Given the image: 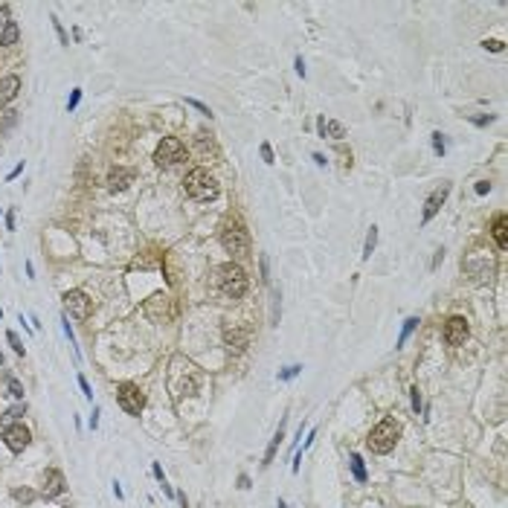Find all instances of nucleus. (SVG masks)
I'll list each match as a JSON object with an SVG mask.
<instances>
[{"label": "nucleus", "instance_id": "nucleus-39", "mask_svg": "<svg viewBox=\"0 0 508 508\" xmlns=\"http://www.w3.org/2000/svg\"><path fill=\"white\" fill-rule=\"evenodd\" d=\"M238 488H250V479H247V476H238Z\"/></svg>", "mask_w": 508, "mask_h": 508}, {"label": "nucleus", "instance_id": "nucleus-21", "mask_svg": "<svg viewBox=\"0 0 508 508\" xmlns=\"http://www.w3.org/2000/svg\"><path fill=\"white\" fill-rule=\"evenodd\" d=\"M302 372V366H288L285 372H279V381H290V378H296Z\"/></svg>", "mask_w": 508, "mask_h": 508}, {"label": "nucleus", "instance_id": "nucleus-17", "mask_svg": "<svg viewBox=\"0 0 508 508\" xmlns=\"http://www.w3.org/2000/svg\"><path fill=\"white\" fill-rule=\"evenodd\" d=\"M285 439V421L279 424V430H276V436H273V441H270V447H267V453H265V465H270L273 462V453H276V447H279V441Z\"/></svg>", "mask_w": 508, "mask_h": 508}, {"label": "nucleus", "instance_id": "nucleus-26", "mask_svg": "<svg viewBox=\"0 0 508 508\" xmlns=\"http://www.w3.org/2000/svg\"><path fill=\"white\" fill-rule=\"evenodd\" d=\"M79 386H81V392L87 395V398H93V389H90V383H87V378H84V375H79Z\"/></svg>", "mask_w": 508, "mask_h": 508}, {"label": "nucleus", "instance_id": "nucleus-16", "mask_svg": "<svg viewBox=\"0 0 508 508\" xmlns=\"http://www.w3.org/2000/svg\"><path fill=\"white\" fill-rule=\"evenodd\" d=\"M18 35H21L18 23H15V21H6V23H3V29H0V46H12L15 41H18Z\"/></svg>", "mask_w": 508, "mask_h": 508}, {"label": "nucleus", "instance_id": "nucleus-42", "mask_svg": "<svg viewBox=\"0 0 508 508\" xmlns=\"http://www.w3.org/2000/svg\"><path fill=\"white\" fill-rule=\"evenodd\" d=\"M64 508H70V505H64Z\"/></svg>", "mask_w": 508, "mask_h": 508}, {"label": "nucleus", "instance_id": "nucleus-20", "mask_svg": "<svg viewBox=\"0 0 508 508\" xmlns=\"http://www.w3.org/2000/svg\"><path fill=\"white\" fill-rule=\"evenodd\" d=\"M416 325H418V317H410V320H407V323H404V331H401V337H398V346H404L407 337L413 334V328H416Z\"/></svg>", "mask_w": 508, "mask_h": 508}, {"label": "nucleus", "instance_id": "nucleus-2", "mask_svg": "<svg viewBox=\"0 0 508 508\" xmlns=\"http://www.w3.org/2000/svg\"><path fill=\"white\" fill-rule=\"evenodd\" d=\"M398 436H401V424L395 418H383L381 424L369 433L366 444H369L372 453H389L398 444Z\"/></svg>", "mask_w": 508, "mask_h": 508}, {"label": "nucleus", "instance_id": "nucleus-13", "mask_svg": "<svg viewBox=\"0 0 508 508\" xmlns=\"http://www.w3.org/2000/svg\"><path fill=\"white\" fill-rule=\"evenodd\" d=\"M18 90H21V79L18 76H6V79H0V111L6 108V105L18 96Z\"/></svg>", "mask_w": 508, "mask_h": 508}, {"label": "nucleus", "instance_id": "nucleus-9", "mask_svg": "<svg viewBox=\"0 0 508 508\" xmlns=\"http://www.w3.org/2000/svg\"><path fill=\"white\" fill-rule=\"evenodd\" d=\"M444 340H447L450 346H462L465 340H468V323H465V317H450V320L444 323Z\"/></svg>", "mask_w": 508, "mask_h": 508}, {"label": "nucleus", "instance_id": "nucleus-1", "mask_svg": "<svg viewBox=\"0 0 508 508\" xmlns=\"http://www.w3.org/2000/svg\"><path fill=\"white\" fill-rule=\"evenodd\" d=\"M247 285H250V279L244 273L241 265H221L218 267V288L224 296H230V299H241L244 293H247Z\"/></svg>", "mask_w": 508, "mask_h": 508}, {"label": "nucleus", "instance_id": "nucleus-3", "mask_svg": "<svg viewBox=\"0 0 508 508\" xmlns=\"http://www.w3.org/2000/svg\"><path fill=\"white\" fill-rule=\"evenodd\" d=\"M186 192L195 200H212V197H218V180L207 169H192L186 174Z\"/></svg>", "mask_w": 508, "mask_h": 508}, {"label": "nucleus", "instance_id": "nucleus-19", "mask_svg": "<svg viewBox=\"0 0 508 508\" xmlns=\"http://www.w3.org/2000/svg\"><path fill=\"white\" fill-rule=\"evenodd\" d=\"M375 244H378V227H372V230L366 232V244H363V259H369V256L375 253Z\"/></svg>", "mask_w": 508, "mask_h": 508}, {"label": "nucleus", "instance_id": "nucleus-40", "mask_svg": "<svg viewBox=\"0 0 508 508\" xmlns=\"http://www.w3.org/2000/svg\"><path fill=\"white\" fill-rule=\"evenodd\" d=\"M262 279H267V259L262 256Z\"/></svg>", "mask_w": 508, "mask_h": 508}, {"label": "nucleus", "instance_id": "nucleus-30", "mask_svg": "<svg viewBox=\"0 0 508 508\" xmlns=\"http://www.w3.org/2000/svg\"><path fill=\"white\" fill-rule=\"evenodd\" d=\"M15 499H23V502H29V499H32V491H26V488L21 491V488H18V491H15Z\"/></svg>", "mask_w": 508, "mask_h": 508}, {"label": "nucleus", "instance_id": "nucleus-11", "mask_svg": "<svg viewBox=\"0 0 508 508\" xmlns=\"http://www.w3.org/2000/svg\"><path fill=\"white\" fill-rule=\"evenodd\" d=\"M41 491H44V497H46V499L58 497V494L64 491V474H61V471H56V468H53V471H46V476H44V488H41Z\"/></svg>", "mask_w": 508, "mask_h": 508}, {"label": "nucleus", "instance_id": "nucleus-28", "mask_svg": "<svg viewBox=\"0 0 508 508\" xmlns=\"http://www.w3.org/2000/svg\"><path fill=\"white\" fill-rule=\"evenodd\" d=\"M474 189H476V195H488V192H491V183H488V180H479Z\"/></svg>", "mask_w": 508, "mask_h": 508}, {"label": "nucleus", "instance_id": "nucleus-22", "mask_svg": "<svg viewBox=\"0 0 508 508\" xmlns=\"http://www.w3.org/2000/svg\"><path fill=\"white\" fill-rule=\"evenodd\" d=\"M433 151H436V154H439V157H441V154H444V137H441L439 131H436V134H433Z\"/></svg>", "mask_w": 508, "mask_h": 508}, {"label": "nucleus", "instance_id": "nucleus-23", "mask_svg": "<svg viewBox=\"0 0 508 508\" xmlns=\"http://www.w3.org/2000/svg\"><path fill=\"white\" fill-rule=\"evenodd\" d=\"M482 46H485V49H491V53H502V41H497V38H491V41H482Z\"/></svg>", "mask_w": 508, "mask_h": 508}, {"label": "nucleus", "instance_id": "nucleus-18", "mask_svg": "<svg viewBox=\"0 0 508 508\" xmlns=\"http://www.w3.org/2000/svg\"><path fill=\"white\" fill-rule=\"evenodd\" d=\"M351 474H354L358 482H366V468H363V459L358 453H351Z\"/></svg>", "mask_w": 508, "mask_h": 508}, {"label": "nucleus", "instance_id": "nucleus-14", "mask_svg": "<svg viewBox=\"0 0 508 508\" xmlns=\"http://www.w3.org/2000/svg\"><path fill=\"white\" fill-rule=\"evenodd\" d=\"M317 128H320V137H331V139H343V137H346V128L340 125V122H325V119H320Z\"/></svg>", "mask_w": 508, "mask_h": 508}, {"label": "nucleus", "instance_id": "nucleus-24", "mask_svg": "<svg viewBox=\"0 0 508 508\" xmlns=\"http://www.w3.org/2000/svg\"><path fill=\"white\" fill-rule=\"evenodd\" d=\"M262 160H265V163H267V166H270V163H273V148H270V145H267V142H262Z\"/></svg>", "mask_w": 508, "mask_h": 508}, {"label": "nucleus", "instance_id": "nucleus-36", "mask_svg": "<svg viewBox=\"0 0 508 508\" xmlns=\"http://www.w3.org/2000/svg\"><path fill=\"white\" fill-rule=\"evenodd\" d=\"M296 73L305 79V61H302V58H296Z\"/></svg>", "mask_w": 508, "mask_h": 508}, {"label": "nucleus", "instance_id": "nucleus-25", "mask_svg": "<svg viewBox=\"0 0 508 508\" xmlns=\"http://www.w3.org/2000/svg\"><path fill=\"white\" fill-rule=\"evenodd\" d=\"M9 392L15 395V398H23V386H21V383H18V381H15V378H12V381H9Z\"/></svg>", "mask_w": 508, "mask_h": 508}, {"label": "nucleus", "instance_id": "nucleus-27", "mask_svg": "<svg viewBox=\"0 0 508 508\" xmlns=\"http://www.w3.org/2000/svg\"><path fill=\"white\" fill-rule=\"evenodd\" d=\"M6 337H9V343L15 346V351H18V354H23V346H21V340H18V334H15V331H9Z\"/></svg>", "mask_w": 508, "mask_h": 508}, {"label": "nucleus", "instance_id": "nucleus-8", "mask_svg": "<svg viewBox=\"0 0 508 508\" xmlns=\"http://www.w3.org/2000/svg\"><path fill=\"white\" fill-rule=\"evenodd\" d=\"M64 308H67L76 320H87L90 299H87V293H81V290H67V293H64Z\"/></svg>", "mask_w": 508, "mask_h": 508}, {"label": "nucleus", "instance_id": "nucleus-12", "mask_svg": "<svg viewBox=\"0 0 508 508\" xmlns=\"http://www.w3.org/2000/svg\"><path fill=\"white\" fill-rule=\"evenodd\" d=\"M131 183H134V172L131 169H114V172L108 174V189L111 192H122Z\"/></svg>", "mask_w": 508, "mask_h": 508}, {"label": "nucleus", "instance_id": "nucleus-35", "mask_svg": "<svg viewBox=\"0 0 508 508\" xmlns=\"http://www.w3.org/2000/svg\"><path fill=\"white\" fill-rule=\"evenodd\" d=\"M21 172H23V163H18V166H15V169L9 172V180H15V177H18Z\"/></svg>", "mask_w": 508, "mask_h": 508}, {"label": "nucleus", "instance_id": "nucleus-5", "mask_svg": "<svg viewBox=\"0 0 508 508\" xmlns=\"http://www.w3.org/2000/svg\"><path fill=\"white\" fill-rule=\"evenodd\" d=\"M180 160H186V148L177 137H166L160 145H157V151H154V163H157L160 169H172V166H177Z\"/></svg>", "mask_w": 508, "mask_h": 508}, {"label": "nucleus", "instance_id": "nucleus-7", "mask_svg": "<svg viewBox=\"0 0 508 508\" xmlns=\"http://www.w3.org/2000/svg\"><path fill=\"white\" fill-rule=\"evenodd\" d=\"M29 430L23 427V424H9V427L3 430V444L9 447L12 453H21L23 447H29Z\"/></svg>", "mask_w": 508, "mask_h": 508}, {"label": "nucleus", "instance_id": "nucleus-6", "mask_svg": "<svg viewBox=\"0 0 508 508\" xmlns=\"http://www.w3.org/2000/svg\"><path fill=\"white\" fill-rule=\"evenodd\" d=\"M116 401H119V407L125 410L128 416H139L142 407H145V395L139 392V386H134V383H122L116 389Z\"/></svg>", "mask_w": 508, "mask_h": 508}, {"label": "nucleus", "instance_id": "nucleus-10", "mask_svg": "<svg viewBox=\"0 0 508 508\" xmlns=\"http://www.w3.org/2000/svg\"><path fill=\"white\" fill-rule=\"evenodd\" d=\"M447 195H450V183H441L439 189H436V192L427 197V204H424V221H430L433 215H436V212H439Z\"/></svg>", "mask_w": 508, "mask_h": 508}, {"label": "nucleus", "instance_id": "nucleus-4", "mask_svg": "<svg viewBox=\"0 0 508 508\" xmlns=\"http://www.w3.org/2000/svg\"><path fill=\"white\" fill-rule=\"evenodd\" d=\"M221 244H224V250L232 253L235 259H247V256H250V235H247V230L238 227V224H235V227H224Z\"/></svg>", "mask_w": 508, "mask_h": 508}, {"label": "nucleus", "instance_id": "nucleus-15", "mask_svg": "<svg viewBox=\"0 0 508 508\" xmlns=\"http://www.w3.org/2000/svg\"><path fill=\"white\" fill-rule=\"evenodd\" d=\"M494 241H497L502 250L508 247V218L505 215H497V218H494Z\"/></svg>", "mask_w": 508, "mask_h": 508}, {"label": "nucleus", "instance_id": "nucleus-32", "mask_svg": "<svg viewBox=\"0 0 508 508\" xmlns=\"http://www.w3.org/2000/svg\"><path fill=\"white\" fill-rule=\"evenodd\" d=\"M79 99H81V90H73V96H70V102H67V108L73 111L76 105H79Z\"/></svg>", "mask_w": 508, "mask_h": 508}, {"label": "nucleus", "instance_id": "nucleus-34", "mask_svg": "<svg viewBox=\"0 0 508 508\" xmlns=\"http://www.w3.org/2000/svg\"><path fill=\"white\" fill-rule=\"evenodd\" d=\"M151 471H154V476H157V479H160V482H166V479H163V468H160V465H157V462L151 465Z\"/></svg>", "mask_w": 508, "mask_h": 508}, {"label": "nucleus", "instance_id": "nucleus-37", "mask_svg": "<svg viewBox=\"0 0 508 508\" xmlns=\"http://www.w3.org/2000/svg\"><path fill=\"white\" fill-rule=\"evenodd\" d=\"M491 119H494V116H476L474 122H476V125H488V122H491Z\"/></svg>", "mask_w": 508, "mask_h": 508}, {"label": "nucleus", "instance_id": "nucleus-33", "mask_svg": "<svg viewBox=\"0 0 508 508\" xmlns=\"http://www.w3.org/2000/svg\"><path fill=\"white\" fill-rule=\"evenodd\" d=\"M413 410H416V413L421 410V395H418V386L413 389Z\"/></svg>", "mask_w": 508, "mask_h": 508}, {"label": "nucleus", "instance_id": "nucleus-41", "mask_svg": "<svg viewBox=\"0 0 508 508\" xmlns=\"http://www.w3.org/2000/svg\"><path fill=\"white\" fill-rule=\"evenodd\" d=\"M0 363H3V354H0Z\"/></svg>", "mask_w": 508, "mask_h": 508}, {"label": "nucleus", "instance_id": "nucleus-29", "mask_svg": "<svg viewBox=\"0 0 508 508\" xmlns=\"http://www.w3.org/2000/svg\"><path fill=\"white\" fill-rule=\"evenodd\" d=\"M189 105H192V108H197V111H200V114H207V116H212V111H209V108H207V105H204V102H197V99H189Z\"/></svg>", "mask_w": 508, "mask_h": 508}, {"label": "nucleus", "instance_id": "nucleus-38", "mask_svg": "<svg viewBox=\"0 0 508 508\" xmlns=\"http://www.w3.org/2000/svg\"><path fill=\"white\" fill-rule=\"evenodd\" d=\"M6 227H9V230H15V212H9V215H6Z\"/></svg>", "mask_w": 508, "mask_h": 508}, {"label": "nucleus", "instance_id": "nucleus-31", "mask_svg": "<svg viewBox=\"0 0 508 508\" xmlns=\"http://www.w3.org/2000/svg\"><path fill=\"white\" fill-rule=\"evenodd\" d=\"M23 413H26V404H21V407H12V410L6 413V416H9V418H18V416H23Z\"/></svg>", "mask_w": 508, "mask_h": 508}]
</instances>
